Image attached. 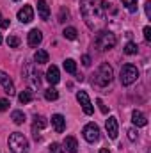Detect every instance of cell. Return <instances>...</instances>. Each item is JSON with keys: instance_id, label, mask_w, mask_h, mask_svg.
<instances>
[{"instance_id": "1", "label": "cell", "mask_w": 151, "mask_h": 153, "mask_svg": "<svg viewBox=\"0 0 151 153\" xmlns=\"http://www.w3.org/2000/svg\"><path fill=\"white\" fill-rule=\"evenodd\" d=\"M80 11H82V16L85 20L87 27H91V29L94 27L96 22L105 18V11H103V5H101V0H82Z\"/></svg>"}, {"instance_id": "2", "label": "cell", "mask_w": 151, "mask_h": 153, "mask_svg": "<svg viewBox=\"0 0 151 153\" xmlns=\"http://www.w3.org/2000/svg\"><path fill=\"white\" fill-rule=\"evenodd\" d=\"M115 43H117V38H115V34L110 32V30H100L96 34V38H94V46L100 52H105V50L114 48Z\"/></svg>"}, {"instance_id": "3", "label": "cell", "mask_w": 151, "mask_h": 153, "mask_svg": "<svg viewBox=\"0 0 151 153\" xmlns=\"http://www.w3.org/2000/svg\"><path fill=\"white\" fill-rule=\"evenodd\" d=\"M7 144H9V150L13 153H29V141L20 132L11 134L7 139Z\"/></svg>"}, {"instance_id": "4", "label": "cell", "mask_w": 151, "mask_h": 153, "mask_svg": "<svg viewBox=\"0 0 151 153\" xmlns=\"http://www.w3.org/2000/svg\"><path fill=\"white\" fill-rule=\"evenodd\" d=\"M112 78H114L112 66H110L109 62H103V64L98 68L96 75H94V82H96L98 85H101V87H107V85L112 82Z\"/></svg>"}, {"instance_id": "5", "label": "cell", "mask_w": 151, "mask_h": 153, "mask_svg": "<svg viewBox=\"0 0 151 153\" xmlns=\"http://www.w3.org/2000/svg\"><path fill=\"white\" fill-rule=\"evenodd\" d=\"M139 78V70L133 64H124L121 68V84L123 85H132Z\"/></svg>"}, {"instance_id": "6", "label": "cell", "mask_w": 151, "mask_h": 153, "mask_svg": "<svg viewBox=\"0 0 151 153\" xmlns=\"http://www.w3.org/2000/svg\"><path fill=\"white\" fill-rule=\"evenodd\" d=\"M82 134H84V139H85L87 143H96V141L100 139V128H98V125H94V123H87V125L84 126Z\"/></svg>"}, {"instance_id": "7", "label": "cell", "mask_w": 151, "mask_h": 153, "mask_svg": "<svg viewBox=\"0 0 151 153\" xmlns=\"http://www.w3.org/2000/svg\"><path fill=\"white\" fill-rule=\"evenodd\" d=\"M76 100H78V103L82 105V109H84V112H85V114L93 116L94 107H93V103H91V100H89V96H87V93H85V91H78V93H76Z\"/></svg>"}, {"instance_id": "8", "label": "cell", "mask_w": 151, "mask_h": 153, "mask_svg": "<svg viewBox=\"0 0 151 153\" xmlns=\"http://www.w3.org/2000/svg\"><path fill=\"white\" fill-rule=\"evenodd\" d=\"M0 84H2V87L5 89V93H7L9 96L16 94V89H14V84H13V80L9 78V75H7L5 71H2V70H0Z\"/></svg>"}, {"instance_id": "9", "label": "cell", "mask_w": 151, "mask_h": 153, "mask_svg": "<svg viewBox=\"0 0 151 153\" xmlns=\"http://www.w3.org/2000/svg\"><path fill=\"white\" fill-rule=\"evenodd\" d=\"M18 20L21 23H30L34 20V9L30 5H23L20 11H18Z\"/></svg>"}, {"instance_id": "10", "label": "cell", "mask_w": 151, "mask_h": 153, "mask_svg": "<svg viewBox=\"0 0 151 153\" xmlns=\"http://www.w3.org/2000/svg\"><path fill=\"white\" fill-rule=\"evenodd\" d=\"M105 128H107V134L110 139H117V134H119V126H117V119L110 116L107 121H105Z\"/></svg>"}, {"instance_id": "11", "label": "cell", "mask_w": 151, "mask_h": 153, "mask_svg": "<svg viewBox=\"0 0 151 153\" xmlns=\"http://www.w3.org/2000/svg\"><path fill=\"white\" fill-rule=\"evenodd\" d=\"M52 126H53V130H55L57 134H62L64 128H66V119H64V116L62 114H53L52 116Z\"/></svg>"}, {"instance_id": "12", "label": "cell", "mask_w": 151, "mask_h": 153, "mask_svg": "<svg viewBox=\"0 0 151 153\" xmlns=\"http://www.w3.org/2000/svg\"><path fill=\"white\" fill-rule=\"evenodd\" d=\"M27 41H29V45H30L32 48H38L39 45H41V41H43V34H41V30H39V29H32V30L29 32Z\"/></svg>"}, {"instance_id": "13", "label": "cell", "mask_w": 151, "mask_h": 153, "mask_svg": "<svg viewBox=\"0 0 151 153\" xmlns=\"http://www.w3.org/2000/svg\"><path fill=\"white\" fill-rule=\"evenodd\" d=\"M46 80H48L52 85L59 84V80H61V73H59V68H57V66L52 64V66L46 70Z\"/></svg>"}, {"instance_id": "14", "label": "cell", "mask_w": 151, "mask_h": 153, "mask_svg": "<svg viewBox=\"0 0 151 153\" xmlns=\"http://www.w3.org/2000/svg\"><path fill=\"white\" fill-rule=\"evenodd\" d=\"M25 71L29 73V80L34 84V85H38L39 87V84H41V75H39V71L34 68V64H29L27 68H25Z\"/></svg>"}, {"instance_id": "15", "label": "cell", "mask_w": 151, "mask_h": 153, "mask_svg": "<svg viewBox=\"0 0 151 153\" xmlns=\"http://www.w3.org/2000/svg\"><path fill=\"white\" fill-rule=\"evenodd\" d=\"M38 14L41 20H48L50 18V7H48V4H46V0H38Z\"/></svg>"}, {"instance_id": "16", "label": "cell", "mask_w": 151, "mask_h": 153, "mask_svg": "<svg viewBox=\"0 0 151 153\" xmlns=\"http://www.w3.org/2000/svg\"><path fill=\"white\" fill-rule=\"evenodd\" d=\"M46 125H48L46 117H43V116H34V126H32V130H34V137H36V139H39L38 130L46 128Z\"/></svg>"}, {"instance_id": "17", "label": "cell", "mask_w": 151, "mask_h": 153, "mask_svg": "<svg viewBox=\"0 0 151 153\" xmlns=\"http://www.w3.org/2000/svg\"><path fill=\"white\" fill-rule=\"evenodd\" d=\"M62 150H66L68 153H76L78 152V143H76L75 137H66L64 139V143H62Z\"/></svg>"}, {"instance_id": "18", "label": "cell", "mask_w": 151, "mask_h": 153, "mask_svg": "<svg viewBox=\"0 0 151 153\" xmlns=\"http://www.w3.org/2000/svg\"><path fill=\"white\" fill-rule=\"evenodd\" d=\"M18 100H20V103H21V105L30 103V102L34 100V91H32V89H23V91L18 94Z\"/></svg>"}, {"instance_id": "19", "label": "cell", "mask_w": 151, "mask_h": 153, "mask_svg": "<svg viewBox=\"0 0 151 153\" xmlns=\"http://www.w3.org/2000/svg\"><path fill=\"white\" fill-rule=\"evenodd\" d=\"M132 123H133L135 126H146V125H148V119H146V116L142 114V112L133 111V112H132Z\"/></svg>"}, {"instance_id": "20", "label": "cell", "mask_w": 151, "mask_h": 153, "mask_svg": "<svg viewBox=\"0 0 151 153\" xmlns=\"http://www.w3.org/2000/svg\"><path fill=\"white\" fill-rule=\"evenodd\" d=\"M48 52L46 50H38L36 53H34V61L38 62V64H46L48 62Z\"/></svg>"}, {"instance_id": "21", "label": "cell", "mask_w": 151, "mask_h": 153, "mask_svg": "<svg viewBox=\"0 0 151 153\" xmlns=\"http://www.w3.org/2000/svg\"><path fill=\"white\" fill-rule=\"evenodd\" d=\"M44 98H46L48 102H53V100L59 98V91H57L55 87H48V89L44 91Z\"/></svg>"}, {"instance_id": "22", "label": "cell", "mask_w": 151, "mask_h": 153, "mask_svg": "<svg viewBox=\"0 0 151 153\" xmlns=\"http://www.w3.org/2000/svg\"><path fill=\"white\" fill-rule=\"evenodd\" d=\"M64 70H66L68 73L75 75L76 73V62L73 61V59H66V61H64Z\"/></svg>"}, {"instance_id": "23", "label": "cell", "mask_w": 151, "mask_h": 153, "mask_svg": "<svg viewBox=\"0 0 151 153\" xmlns=\"http://www.w3.org/2000/svg\"><path fill=\"white\" fill-rule=\"evenodd\" d=\"M11 119H13L16 125H23V123H25V114H23L21 111H14V112L11 114Z\"/></svg>"}, {"instance_id": "24", "label": "cell", "mask_w": 151, "mask_h": 153, "mask_svg": "<svg viewBox=\"0 0 151 153\" xmlns=\"http://www.w3.org/2000/svg\"><path fill=\"white\" fill-rule=\"evenodd\" d=\"M76 34H78V32H76L75 27H66V29H64V32H62V36H64V38H66V39H71V41H73V39H76Z\"/></svg>"}, {"instance_id": "25", "label": "cell", "mask_w": 151, "mask_h": 153, "mask_svg": "<svg viewBox=\"0 0 151 153\" xmlns=\"http://www.w3.org/2000/svg\"><path fill=\"white\" fill-rule=\"evenodd\" d=\"M123 5H126V9L130 13H137V0H121Z\"/></svg>"}, {"instance_id": "26", "label": "cell", "mask_w": 151, "mask_h": 153, "mask_svg": "<svg viewBox=\"0 0 151 153\" xmlns=\"http://www.w3.org/2000/svg\"><path fill=\"white\" fill-rule=\"evenodd\" d=\"M124 53L126 55H133V53H137V45L135 43H126V46H124Z\"/></svg>"}, {"instance_id": "27", "label": "cell", "mask_w": 151, "mask_h": 153, "mask_svg": "<svg viewBox=\"0 0 151 153\" xmlns=\"http://www.w3.org/2000/svg\"><path fill=\"white\" fill-rule=\"evenodd\" d=\"M7 46L18 48V46H20V39L16 38V36H9V38H7Z\"/></svg>"}, {"instance_id": "28", "label": "cell", "mask_w": 151, "mask_h": 153, "mask_svg": "<svg viewBox=\"0 0 151 153\" xmlns=\"http://www.w3.org/2000/svg\"><path fill=\"white\" fill-rule=\"evenodd\" d=\"M68 18H70V11L62 7V9H61V13H59V22H61V23H64Z\"/></svg>"}, {"instance_id": "29", "label": "cell", "mask_w": 151, "mask_h": 153, "mask_svg": "<svg viewBox=\"0 0 151 153\" xmlns=\"http://www.w3.org/2000/svg\"><path fill=\"white\" fill-rule=\"evenodd\" d=\"M48 153H64V150L61 148V144L53 143V144H50V148H48Z\"/></svg>"}, {"instance_id": "30", "label": "cell", "mask_w": 151, "mask_h": 153, "mask_svg": "<svg viewBox=\"0 0 151 153\" xmlns=\"http://www.w3.org/2000/svg\"><path fill=\"white\" fill-rule=\"evenodd\" d=\"M7 109H9V100L0 98V112H4V111H7Z\"/></svg>"}, {"instance_id": "31", "label": "cell", "mask_w": 151, "mask_h": 153, "mask_svg": "<svg viewBox=\"0 0 151 153\" xmlns=\"http://www.w3.org/2000/svg\"><path fill=\"white\" fill-rule=\"evenodd\" d=\"M126 134H128V139H130V141H137V130H135V128H130Z\"/></svg>"}, {"instance_id": "32", "label": "cell", "mask_w": 151, "mask_h": 153, "mask_svg": "<svg viewBox=\"0 0 151 153\" xmlns=\"http://www.w3.org/2000/svg\"><path fill=\"white\" fill-rule=\"evenodd\" d=\"M144 39H146V41H151V27L150 25L144 27Z\"/></svg>"}, {"instance_id": "33", "label": "cell", "mask_w": 151, "mask_h": 153, "mask_svg": "<svg viewBox=\"0 0 151 153\" xmlns=\"http://www.w3.org/2000/svg\"><path fill=\"white\" fill-rule=\"evenodd\" d=\"M96 103H98V105H100V111H101V112H103V114H107V112H109V111H107V105H105V103H103V102H101V100H96Z\"/></svg>"}, {"instance_id": "34", "label": "cell", "mask_w": 151, "mask_h": 153, "mask_svg": "<svg viewBox=\"0 0 151 153\" xmlns=\"http://www.w3.org/2000/svg\"><path fill=\"white\" fill-rule=\"evenodd\" d=\"M82 64L89 68V66H91V57H89V55H84V57H82Z\"/></svg>"}, {"instance_id": "35", "label": "cell", "mask_w": 151, "mask_h": 153, "mask_svg": "<svg viewBox=\"0 0 151 153\" xmlns=\"http://www.w3.org/2000/svg\"><path fill=\"white\" fill-rule=\"evenodd\" d=\"M0 27L2 29H7L9 27V20L7 18H0Z\"/></svg>"}, {"instance_id": "36", "label": "cell", "mask_w": 151, "mask_h": 153, "mask_svg": "<svg viewBox=\"0 0 151 153\" xmlns=\"http://www.w3.org/2000/svg\"><path fill=\"white\" fill-rule=\"evenodd\" d=\"M144 7H146V16L151 18V2H150V0L146 2V5H144Z\"/></svg>"}, {"instance_id": "37", "label": "cell", "mask_w": 151, "mask_h": 153, "mask_svg": "<svg viewBox=\"0 0 151 153\" xmlns=\"http://www.w3.org/2000/svg\"><path fill=\"white\" fill-rule=\"evenodd\" d=\"M100 153H110V150H109V148H101V150H100Z\"/></svg>"}, {"instance_id": "38", "label": "cell", "mask_w": 151, "mask_h": 153, "mask_svg": "<svg viewBox=\"0 0 151 153\" xmlns=\"http://www.w3.org/2000/svg\"><path fill=\"white\" fill-rule=\"evenodd\" d=\"M0 43H2V34H0Z\"/></svg>"}, {"instance_id": "39", "label": "cell", "mask_w": 151, "mask_h": 153, "mask_svg": "<svg viewBox=\"0 0 151 153\" xmlns=\"http://www.w3.org/2000/svg\"><path fill=\"white\" fill-rule=\"evenodd\" d=\"M16 2H18V0H16Z\"/></svg>"}]
</instances>
